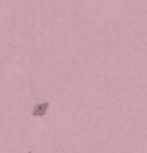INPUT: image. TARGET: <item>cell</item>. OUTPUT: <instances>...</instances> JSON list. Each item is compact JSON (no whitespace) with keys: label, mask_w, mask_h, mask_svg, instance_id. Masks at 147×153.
Returning <instances> with one entry per match:
<instances>
[{"label":"cell","mask_w":147,"mask_h":153,"mask_svg":"<svg viewBox=\"0 0 147 153\" xmlns=\"http://www.w3.org/2000/svg\"><path fill=\"white\" fill-rule=\"evenodd\" d=\"M48 109H50V100L40 102V104H37V105H33V109H32V115L33 117H45L46 112H48Z\"/></svg>","instance_id":"obj_1"}]
</instances>
